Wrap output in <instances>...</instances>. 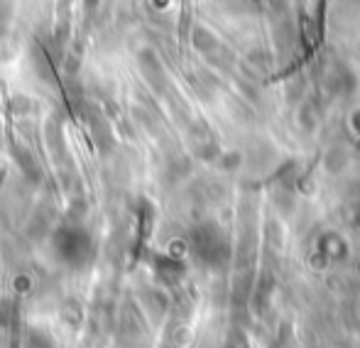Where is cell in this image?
<instances>
[{
    "label": "cell",
    "mask_w": 360,
    "mask_h": 348,
    "mask_svg": "<svg viewBox=\"0 0 360 348\" xmlns=\"http://www.w3.org/2000/svg\"><path fill=\"white\" fill-rule=\"evenodd\" d=\"M52 243L57 258L69 267H84L94 258V240L81 226H62Z\"/></svg>",
    "instance_id": "cell-1"
},
{
    "label": "cell",
    "mask_w": 360,
    "mask_h": 348,
    "mask_svg": "<svg viewBox=\"0 0 360 348\" xmlns=\"http://www.w3.org/2000/svg\"><path fill=\"white\" fill-rule=\"evenodd\" d=\"M191 248H194L196 258L209 267L223 265L228 258L226 240H223V236L218 233L216 228H211V226H204V228L194 231V236H191Z\"/></svg>",
    "instance_id": "cell-2"
},
{
    "label": "cell",
    "mask_w": 360,
    "mask_h": 348,
    "mask_svg": "<svg viewBox=\"0 0 360 348\" xmlns=\"http://www.w3.org/2000/svg\"><path fill=\"white\" fill-rule=\"evenodd\" d=\"M27 346L30 348H54V341L49 339L44 331H39V329H32L27 334Z\"/></svg>",
    "instance_id": "cell-3"
}]
</instances>
